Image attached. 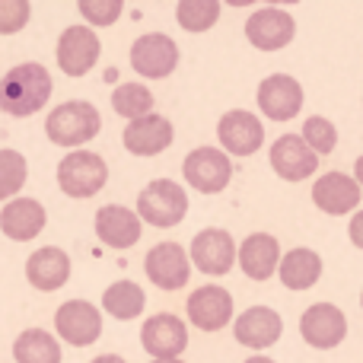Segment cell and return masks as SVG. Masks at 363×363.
<instances>
[{"mask_svg":"<svg viewBox=\"0 0 363 363\" xmlns=\"http://www.w3.org/2000/svg\"><path fill=\"white\" fill-rule=\"evenodd\" d=\"M51 93H55V80H51L48 67L35 61L16 64L0 80V112L13 115V118H32L48 106Z\"/></svg>","mask_w":363,"mask_h":363,"instance_id":"cell-1","label":"cell"},{"mask_svg":"<svg viewBox=\"0 0 363 363\" xmlns=\"http://www.w3.org/2000/svg\"><path fill=\"white\" fill-rule=\"evenodd\" d=\"M150 363H185L182 357H176V360H150Z\"/></svg>","mask_w":363,"mask_h":363,"instance_id":"cell-38","label":"cell"},{"mask_svg":"<svg viewBox=\"0 0 363 363\" xmlns=\"http://www.w3.org/2000/svg\"><path fill=\"white\" fill-rule=\"evenodd\" d=\"M182 176L201 194H220L233 179V163L220 147H198L185 157Z\"/></svg>","mask_w":363,"mask_h":363,"instance_id":"cell-8","label":"cell"},{"mask_svg":"<svg viewBox=\"0 0 363 363\" xmlns=\"http://www.w3.org/2000/svg\"><path fill=\"white\" fill-rule=\"evenodd\" d=\"M131 70L147 80H166L179 67V45L166 32H144L131 45Z\"/></svg>","mask_w":363,"mask_h":363,"instance_id":"cell-5","label":"cell"},{"mask_svg":"<svg viewBox=\"0 0 363 363\" xmlns=\"http://www.w3.org/2000/svg\"><path fill=\"white\" fill-rule=\"evenodd\" d=\"M347 236H351V242L357 245V249H363V211H357L351 217V226H347Z\"/></svg>","mask_w":363,"mask_h":363,"instance_id":"cell-34","label":"cell"},{"mask_svg":"<svg viewBox=\"0 0 363 363\" xmlns=\"http://www.w3.org/2000/svg\"><path fill=\"white\" fill-rule=\"evenodd\" d=\"M294 35H296V23L281 6H262V10H255L245 19V38L258 51H281L294 42Z\"/></svg>","mask_w":363,"mask_h":363,"instance_id":"cell-15","label":"cell"},{"mask_svg":"<svg viewBox=\"0 0 363 363\" xmlns=\"http://www.w3.org/2000/svg\"><path fill=\"white\" fill-rule=\"evenodd\" d=\"M188 322L201 332H220L233 322V294L220 284H204L185 303Z\"/></svg>","mask_w":363,"mask_h":363,"instance_id":"cell-14","label":"cell"},{"mask_svg":"<svg viewBox=\"0 0 363 363\" xmlns=\"http://www.w3.org/2000/svg\"><path fill=\"white\" fill-rule=\"evenodd\" d=\"M300 138L306 140V147L315 153V157H325V153H332L335 144H338V128H335L328 118H322V115H313V118L303 121Z\"/></svg>","mask_w":363,"mask_h":363,"instance_id":"cell-31","label":"cell"},{"mask_svg":"<svg viewBox=\"0 0 363 363\" xmlns=\"http://www.w3.org/2000/svg\"><path fill=\"white\" fill-rule=\"evenodd\" d=\"M354 179H357V185L363 188V157L357 160V163H354Z\"/></svg>","mask_w":363,"mask_h":363,"instance_id":"cell-36","label":"cell"},{"mask_svg":"<svg viewBox=\"0 0 363 363\" xmlns=\"http://www.w3.org/2000/svg\"><path fill=\"white\" fill-rule=\"evenodd\" d=\"M13 360L16 363H61V341L45 328H26L13 341Z\"/></svg>","mask_w":363,"mask_h":363,"instance_id":"cell-26","label":"cell"},{"mask_svg":"<svg viewBox=\"0 0 363 363\" xmlns=\"http://www.w3.org/2000/svg\"><path fill=\"white\" fill-rule=\"evenodd\" d=\"M89 363H128V360L118 357V354H102V357H93Z\"/></svg>","mask_w":363,"mask_h":363,"instance_id":"cell-35","label":"cell"},{"mask_svg":"<svg viewBox=\"0 0 363 363\" xmlns=\"http://www.w3.org/2000/svg\"><path fill=\"white\" fill-rule=\"evenodd\" d=\"M242 363H274L271 357H249V360H242Z\"/></svg>","mask_w":363,"mask_h":363,"instance_id":"cell-37","label":"cell"},{"mask_svg":"<svg viewBox=\"0 0 363 363\" xmlns=\"http://www.w3.org/2000/svg\"><path fill=\"white\" fill-rule=\"evenodd\" d=\"M29 182V163L19 150H0V201L19 198L23 185Z\"/></svg>","mask_w":363,"mask_h":363,"instance_id":"cell-30","label":"cell"},{"mask_svg":"<svg viewBox=\"0 0 363 363\" xmlns=\"http://www.w3.org/2000/svg\"><path fill=\"white\" fill-rule=\"evenodd\" d=\"M281 242L271 233H252L239 245L236 262L249 281H271L281 268Z\"/></svg>","mask_w":363,"mask_h":363,"instance_id":"cell-23","label":"cell"},{"mask_svg":"<svg viewBox=\"0 0 363 363\" xmlns=\"http://www.w3.org/2000/svg\"><path fill=\"white\" fill-rule=\"evenodd\" d=\"M70 271H74V264H70V255L61 245H42L26 258V281L42 294L61 290L70 281Z\"/></svg>","mask_w":363,"mask_h":363,"instance_id":"cell-21","label":"cell"},{"mask_svg":"<svg viewBox=\"0 0 363 363\" xmlns=\"http://www.w3.org/2000/svg\"><path fill=\"white\" fill-rule=\"evenodd\" d=\"M55 332L70 347H89L102 338V309L89 300H67L55 313Z\"/></svg>","mask_w":363,"mask_h":363,"instance_id":"cell-7","label":"cell"},{"mask_svg":"<svg viewBox=\"0 0 363 363\" xmlns=\"http://www.w3.org/2000/svg\"><path fill=\"white\" fill-rule=\"evenodd\" d=\"M48 223V211L35 198H13L0 211V233L13 242H32Z\"/></svg>","mask_w":363,"mask_h":363,"instance_id":"cell-22","label":"cell"},{"mask_svg":"<svg viewBox=\"0 0 363 363\" xmlns=\"http://www.w3.org/2000/svg\"><path fill=\"white\" fill-rule=\"evenodd\" d=\"M258 108L271 121H290L303 108V86L290 74H271L258 83Z\"/></svg>","mask_w":363,"mask_h":363,"instance_id":"cell-17","label":"cell"},{"mask_svg":"<svg viewBox=\"0 0 363 363\" xmlns=\"http://www.w3.org/2000/svg\"><path fill=\"white\" fill-rule=\"evenodd\" d=\"M140 345L153 360H176L188 347V325L172 313H157L140 325Z\"/></svg>","mask_w":363,"mask_h":363,"instance_id":"cell-11","label":"cell"},{"mask_svg":"<svg viewBox=\"0 0 363 363\" xmlns=\"http://www.w3.org/2000/svg\"><path fill=\"white\" fill-rule=\"evenodd\" d=\"M277 277L287 290H309L319 284L322 277V255L313 249H290L287 255L281 258V268H277Z\"/></svg>","mask_w":363,"mask_h":363,"instance_id":"cell-25","label":"cell"},{"mask_svg":"<svg viewBox=\"0 0 363 363\" xmlns=\"http://www.w3.org/2000/svg\"><path fill=\"white\" fill-rule=\"evenodd\" d=\"M284 319L271 306H249L233 322V338L249 351H268L281 341Z\"/></svg>","mask_w":363,"mask_h":363,"instance_id":"cell-18","label":"cell"},{"mask_svg":"<svg viewBox=\"0 0 363 363\" xmlns=\"http://www.w3.org/2000/svg\"><path fill=\"white\" fill-rule=\"evenodd\" d=\"M176 19L185 32H207L220 19V0H179Z\"/></svg>","mask_w":363,"mask_h":363,"instance_id":"cell-29","label":"cell"},{"mask_svg":"<svg viewBox=\"0 0 363 363\" xmlns=\"http://www.w3.org/2000/svg\"><path fill=\"white\" fill-rule=\"evenodd\" d=\"M236 255H239L236 239H233L226 230H217V226L201 230L198 236L191 239V249H188L191 264L201 271V274H207V277L230 274L233 264H236Z\"/></svg>","mask_w":363,"mask_h":363,"instance_id":"cell-9","label":"cell"},{"mask_svg":"<svg viewBox=\"0 0 363 363\" xmlns=\"http://www.w3.org/2000/svg\"><path fill=\"white\" fill-rule=\"evenodd\" d=\"M172 140H176V128H172L169 118L163 115H147L140 121H131V125L121 131V144H125L128 153L134 157H160L163 150H169Z\"/></svg>","mask_w":363,"mask_h":363,"instance_id":"cell-20","label":"cell"},{"mask_svg":"<svg viewBox=\"0 0 363 363\" xmlns=\"http://www.w3.org/2000/svg\"><path fill=\"white\" fill-rule=\"evenodd\" d=\"M102 55V42H99V32L89 29V26H67L57 38V67L64 70L67 77H86L89 70L99 64Z\"/></svg>","mask_w":363,"mask_h":363,"instance_id":"cell-6","label":"cell"},{"mask_svg":"<svg viewBox=\"0 0 363 363\" xmlns=\"http://www.w3.org/2000/svg\"><path fill=\"white\" fill-rule=\"evenodd\" d=\"M217 138L226 157H252L262 150L264 144V125L258 115L245 112V108H233L217 121Z\"/></svg>","mask_w":363,"mask_h":363,"instance_id":"cell-13","label":"cell"},{"mask_svg":"<svg viewBox=\"0 0 363 363\" xmlns=\"http://www.w3.org/2000/svg\"><path fill=\"white\" fill-rule=\"evenodd\" d=\"M99 131H102V115L86 99L61 102L45 118L48 140L55 147H64V150H83L93 138H99Z\"/></svg>","mask_w":363,"mask_h":363,"instance_id":"cell-2","label":"cell"},{"mask_svg":"<svg viewBox=\"0 0 363 363\" xmlns=\"http://www.w3.org/2000/svg\"><path fill=\"white\" fill-rule=\"evenodd\" d=\"M153 93L144 86V83H121V86H115L112 93V108L115 115H121V118H128V125L131 121H140L147 118V115H153Z\"/></svg>","mask_w":363,"mask_h":363,"instance_id":"cell-28","label":"cell"},{"mask_svg":"<svg viewBox=\"0 0 363 363\" xmlns=\"http://www.w3.org/2000/svg\"><path fill=\"white\" fill-rule=\"evenodd\" d=\"M300 335L315 351H332V347H338L341 341H345L347 319L332 303H313V306L300 315Z\"/></svg>","mask_w":363,"mask_h":363,"instance_id":"cell-16","label":"cell"},{"mask_svg":"<svg viewBox=\"0 0 363 363\" xmlns=\"http://www.w3.org/2000/svg\"><path fill=\"white\" fill-rule=\"evenodd\" d=\"M360 309H363V294H360Z\"/></svg>","mask_w":363,"mask_h":363,"instance_id":"cell-39","label":"cell"},{"mask_svg":"<svg viewBox=\"0 0 363 363\" xmlns=\"http://www.w3.org/2000/svg\"><path fill=\"white\" fill-rule=\"evenodd\" d=\"M188 213V191L172 179H153L138 194V217L157 230H172Z\"/></svg>","mask_w":363,"mask_h":363,"instance_id":"cell-3","label":"cell"},{"mask_svg":"<svg viewBox=\"0 0 363 363\" xmlns=\"http://www.w3.org/2000/svg\"><path fill=\"white\" fill-rule=\"evenodd\" d=\"M313 201L322 213L328 217H345V213H357L360 204V185L357 179L345 176V172H325V176L315 179L313 185Z\"/></svg>","mask_w":363,"mask_h":363,"instance_id":"cell-24","label":"cell"},{"mask_svg":"<svg viewBox=\"0 0 363 363\" xmlns=\"http://www.w3.org/2000/svg\"><path fill=\"white\" fill-rule=\"evenodd\" d=\"M96 239H99L106 249H131V245L140 242V236H144V220L138 217V211H131V207L125 204H106L96 211Z\"/></svg>","mask_w":363,"mask_h":363,"instance_id":"cell-12","label":"cell"},{"mask_svg":"<svg viewBox=\"0 0 363 363\" xmlns=\"http://www.w3.org/2000/svg\"><path fill=\"white\" fill-rule=\"evenodd\" d=\"M32 16L29 0H0V35H16Z\"/></svg>","mask_w":363,"mask_h":363,"instance_id":"cell-33","label":"cell"},{"mask_svg":"<svg viewBox=\"0 0 363 363\" xmlns=\"http://www.w3.org/2000/svg\"><path fill=\"white\" fill-rule=\"evenodd\" d=\"M77 10L86 19L89 29H106V26L118 23V16L125 13V4L121 0H80Z\"/></svg>","mask_w":363,"mask_h":363,"instance_id":"cell-32","label":"cell"},{"mask_svg":"<svg viewBox=\"0 0 363 363\" xmlns=\"http://www.w3.org/2000/svg\"><path fill=\"white\" fill-rule=\"evenodd\" d=\"M147 306V294L140 284L134 281H115L112 287H106L102 294V313H108L118 322H131L144 313Z\"/></svg>","mask_w":363,"mask_h":363,"instance_id":"cell-27","label":"cell"},{"mask_svg":"<svg viewBox=\"0 0 363 363\" xmlns=\"http://www.w3.org/2000/svg\"><path fill=\"white\" fill-rule=\"evenodd\" d=\"M108 163L93 150H74L57 163V188L74 201H86L106 188Z\"/></svg>","mask_w":363,"mask_h":363,"instance_id":"cell-4","label":"cell"},{"mask_svg":"<svg viewBox=\"0 0 363 363\" xmlns=\"http://www.w3.org/2000/svg\"><path fill=\"white\" fill-rule=\"evenodd\" d=\"M144 274L160 290H182L191 277V258L179 242H157L144 258Z\"/></svg>","mask_w":363,"mask_h":363,"instance_id":"cell-10","label":"cell"},{"mask_svg":"<svg viewBox=\"0 0 363 363\" xmlns=\"http://www.w3.org/2000/svg\"><path fill=\"white\" fill-rule=\"evenodd\" d=\"M271 169L277 172L284 182H303L313 179L315 169H319V157L306 147V140L300 134H284L271 144Z\"/></svg>","mask_w":363,"mask_h":363,"instance_id":"cell-19","label":"cell"}]
</instances>
